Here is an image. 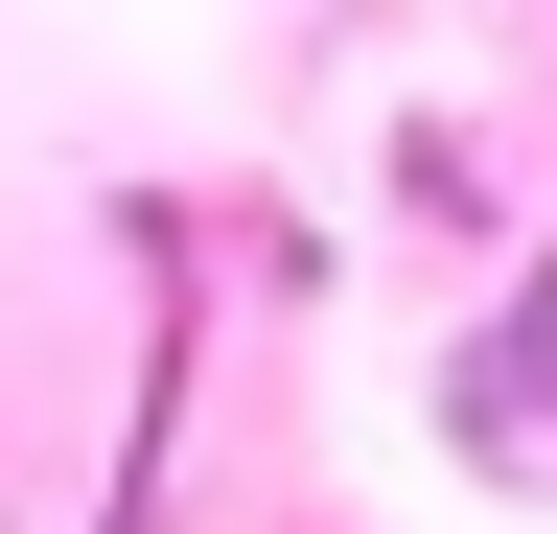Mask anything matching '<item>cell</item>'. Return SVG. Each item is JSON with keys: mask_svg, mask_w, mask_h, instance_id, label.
Wrapping results in <instances>:
<instances>
[{"mask_svg": "<svg viewBox=\"0 0 557 534\" xmlns=\"http://www.w3.org/2000/svg\"><path fill=\"white\" fill-rule=\"evenodd\" d=\"M442 419H465V442H511V488H557V280H534V302L442 372Z\"/></svg>", "mask_w": 557, "mask_h": 534, "instance_id": "obj_1", "label": "cell"}]
</instances>
